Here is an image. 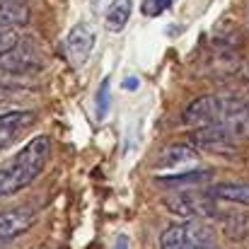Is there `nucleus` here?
<instances>
[{"label": "nucleus", "instance_id": "nucleus-1", "mask_svg": "<svg viewBox=\"0 0 249 249\" xmlns=\"http://www.w3.org/2000/svg\"><path fill=\"white\" fill-rule=\"evenodd\" d=\"M184 121L194 128L218 126L235 141H245L249 138V97H201L186 107Z\"/></svg>", "mask_w": 249, "mask_h": 249}, {"label": "nucleus", "instance_id": "nucleus-2", "mask_svg": "<svg viewBox=\"0 0 249 249\" xmlns=\"http://www.w3.org/2000/svg\"><path fill=\"white\" fill-rule=\"evenodd\" d=\"M51 153V138L36 136L29 141L5 167H0V196H15L17 191L27 189L46 165Z\"/></svg>", "mask_w": 249, "mask_h": 249}, {"label": "nucleus", "instance_id": "nucleus-3", "mask_svg": "<svg viewBox=\"0 0 249 249\" xmlns=\"http://www.w3.org/2000/svg\"><path fill=\"white\" fill-rule=\"evenodd\" d=\"M160 249H218V240L206 223L189 218L186 223L165 228L160 235Z\"/></svg>", "mask_w": 249, "mask_h": 249}, {"label": "nucleus", "instance_id": "nucleus-4", "mask_svg": "<svg viewBox=\"0 0 249 249\" xmlns=\"http://www.w3.org/2000/svg\"><path fill=\"white\" fill-rule=\"evenodd\" d=\"M165 206L172 213H179V215H186V218H201V215H215V196L208 191H196L194 189H181L172 196L165 198Z\"/></svg>", "mask_w": 249, "mask_h": 249}, {"label": "nucleus", "instance_id": "nucleus-5", "mask_svg": "<svg viewBox=\"0 0 249 249\" xmlns=\"http://www.w3.org/2000/svg\"><path fill=\"white\" fill-rule=\"evenodd\" d=\"M41 63L34 58V53L24 46H12L0 53V75H17V73H34Z\"/></svg>", "mask_w": 249, "mask_h": 249}, {"label": "nucleus", "instance_id": "nucleus-6", "mask_svg": "<svg viewBox=\"0 0 249 249\" xmlns=\"http://www.w3.org/2000/svg\"><path fill=\"white\" fill-rule=\"evenodd\" d=\"M34 223V213L29 208H15L0 215V247L10 245L17 235L27 232Z\"/></svg>", "mask_w": 249, "mask_h": 249}, {"label": "nucleus", "instance_id": "nucleus-7", "mask_svg": "<svg viewBox=\"0 0 249 249\" xmlns=\"http://www.w3.org/2000/svg\"><path fill=\"white\" fill-rule=\"evenodd\" d=\"M198 165V153L189 145H169L160 153L158 158V167L160 169H169V172H191V167Z\"/></svg>", "mask_w": 249, "mask_h": 249}, {"label": "nucleus", "instance_id": "nucleus-8", "mask_svg": "<svg viewBox=\"0 0 249 249\" xmlns=\"http://www.w3.org/2000/svg\"><path fill=\"white\" fill-rule=\"evenodd\" d=\"M94 49V34L87 24H75L68 34V51L78 66H83Z\"/></svg>", "mask_w": 249, "mask_h": 249}, {"label": "nucleus", "instance_id": "nucleus-9", "mask_svg": "<svg viewBox=\"0 0 249 249\" xmlns=\"http://www.w3.org/2000/svg\"><path fill=\"white\" fill-rule=\"evenodd\" d=\"M29 22V10L22 0H0V27H19Z\"/></svg>", "mask_w": 249, "mask_h": 249}, {"label": "nucleus", "instance_id": "nucleus-10", "mask_svg": "<svg viewBox=\"0 0 249 249\" xmlns=\"http://www.w3.org/2000/svg\"><path fill=\"white\" fill-rule=\"evenodd\" d=\"M131 12H133V0H114L107 10V17H104L107 29L109 32H121L128 24Z\"/></svg>", "mask_w": 249, "mask_h": 249}, {"label": "nucleus", "instance_id": "nucleus-11", "mask_svg": "<svg viewBox=\"0 0 249 249\" xmlns=\"http://www.w3.org/2000/svg\"><path fill=\"white\" fill-rule=\"evenodd\" d=\"M211 194L220 201H232V203H242L249 206V184L242 181H230V184H218L211 189Z\"/></svg>", "mask_w": 249, "mask_h": 249}, {"label": "nucleus", "instance_id": "nucleus-12", "mask_svg": "<svg viewBox=\"0 0 249 249\" xmlns=\"http://www.w3.org/2000/svg\"><path fill=\"white\" fill-rule=\"evenodd\" d=\"M225 232L232 240H242L247 235V218L245 215H228L225 218Z\"/></svg>", "mask_w": 249, "mask_h": 249}, {"label": "nucleus", "instance_id": "nucleus-13", "mask_svg": "<svg viewBox=\"0 0 249 249\" xmlns=\"http://www.w3.org/2000/svg\"><path fill=\"white\" fill-rule=\"evenodd\" d=\"M169 5H172V0H143L141 2V12L145 17H158V15L169 10Z\"/></svg>", "mask_w": 249, "mask_h": 249}, {"label": "nucleus", "instance_id": "nucleus-14", "mask_svg": "<svg viewBox=\"0 0 249 249\" xmlns=\"http://www.w3.org/2000/svg\"><path fill=\"white\" fill-rule=\"evenodd\" d=\"M107 111H109V80H104L97 92V116L104 119Z\"/></svg>", "mask_w": 249, "mask_h": 249}, {"label": "nucleus", "instance_id": "nucleus-15", "mask_svg": "<svg viewBox=\"0 0 249 249\" xmlns=\"http://www.w3.org/2000/svg\"><path fill=\"white\" fill-rule=\"evenodd\" d=\"M17 44H19V39L12 32V27H0V53L12 49V46H17Z\"/></svg>", "mask_w": 249, "mask_h": 249}, {"label": "nucleus", "instance_id": "nucleus-16", "mask_svg": "<svg viewBox=\"0 0 249 249\" xmlns=\"http://www.w3.org/2000/svg\"><path fill=\"white\" fill-rule=\"evenodd\" d=\"M17 133H19V131L7 128V126H2V124H0V150H5V148H7V145H10L15 138H17Z\"/></svg>", "mask_w": 249, "mask_h": 249}, {"label": "nucleus", "instance_id": "nucleus-17", "mask_svg": "<svg viewBox=\"0 0 249 249\" xmlns=\"http://www.w3.org/2000/svg\"><path fill=\"white\" fill-rule=\"evenodd\" d=\"M124 87H126V89H136V87H138V78H126V80H124Z\"/></svg>", "mask_w": 249, "mask_h": 249}, {"label": "nucleus", "instance_id": "nucleus-18", "mask_svg": "<svg viewBox=\"0 0 249 249\" xmlns=\"http://www.w3.org/2000/svg\"><path fill=\"white\" fill-rule=\"evenodd\" d=\"M114 249H128V240H126V237H119L116 245H114Z\"/></svg>", "mask_w": 249, "mask_h": 249}]
</instances>
